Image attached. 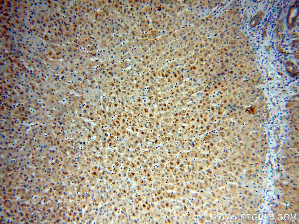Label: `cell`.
<instances>
[{
	"mask_svg": "<svg viewBox=\"0 0 299 224\" xmlns=\"http://www.w3.org/2000/svg\"><path fill=\"white\" fill-rule=\"evenodd\" d=\"M295 4L292 6L289 10L288 18V26L292 28L295 25L298 15V6Z\"/></svg>",
	"mask_w": 299,
	"mask_h": 224,
	"instance_id": "cell-1",
	"label": "cell"
},
{
	"mask_svg": "<svg viewBox=\"0 0 299 224\" xmlns=\"http://www.w3.org/2000/svg\"><path fill=\"white\" fill-rule=\"evenodd\" d=\"M262 14H258L253 18L251 22L252 26H255L258 23L259 21H260V17L262 16Z\"/></svg>",
	"mask_w": 299,
	"mask_h": 224,
	"instance_id": "cell-2",
	"label": "cell"
}]
</instances>
